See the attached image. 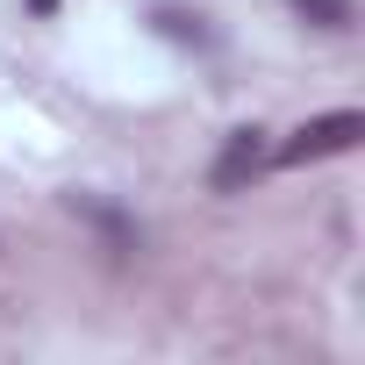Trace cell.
<instances>
[{
    "label": "cell",
    "mask_w": 365,
    "mask_h": 365,
    "mask_svg": "<svg viewBox=\"0 0 365 365\" xmlns=\"http://www.w3.org/2000/svg\"><path fill=\"white\" fill-rule=\"evenodd\" d=\"M65 208H72V215H86V222H93V230H101L115 251H129V244H136V222H129L122 208H108V201H93V194H72Z\"/></svg>",
    "instance_id": "cell-3"
},
{
    "label": "cell",
    "mask_w": 365,
    "mask_h": 365,
    "mask_svg": "<svg viewBox=\"0 0 365 365\" xmlns=\"http://www.w3.org/2000/svg\"><path fill=\"white\" fill-rule=\"evenodd\" d=\"M29 8H36V15H51V8H58V0H29Z\"/></svg>",
    "instance_id": "cell-4"
},
{
    "label": "cell",
    "mask_w": 365,
    "mask_h": 365,
    "mask_svg": "<svg viewBox=\"0 0 365 365\" xmlns=\"http://www.w3.org/2000/svg\"><path fill=\"white\" fill-rule=\"evenodd\" d=\"M365 143V115L358 108H336V115H315L301 122L287 143H272V165H315V158H344Z\"/></svg>",
    "instance_id": "cell-1"
},
{
    "label": "cell",
    "mask_w": 365,
    "mask_h": 365,
    "mask_svg": "<svg viewBox=\"0 0 365 365\" xmlns=\"http://www.w3.org/2000/svg\"><path fill=\"white\" fill-rule=\"evenodd\" d=\"M265 165H272L265 129H230V143H222V158H215V172H208V187H215V194H244Z\"/></svg>",
    "instance_id": "cell-2"
}]
</instances>
